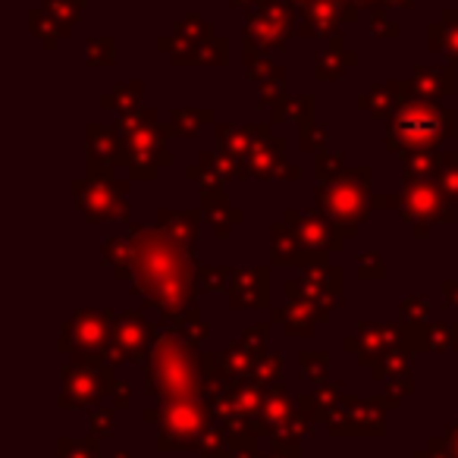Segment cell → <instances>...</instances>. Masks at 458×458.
Segmentation results:
<instances>
[{"instance_id": "obj_1", "label": "cell", "mask_w": 458, "mask_h": 458, "mask_svg": "<svg viewBox=\"0 0 458 458\" xmlns=\"http://www.w3.org/2000/svg\"><path fill=\"white\" fill-rule=\"evenodd\" d=\"M214 414L201 402H173L164 414H160V437L157 449L173 452V449H201L204 437L210 433Z\"/></svg>"}, {"instance_id": "obj_2", "label": "cell", "mask_w": 458, "mask_h": 458, "mask_svg": "<svg viewBox=\"0 0 458 458\" xmlns=\"http://www.w3.org/2000/svg\"><path fill=\"white\" fill-rule=\"evenodd\" d=\"M148 389L157 393L160 399L170 402H185L198 393V377H195V364H191V355L182 349H173V345H164L154 358L151 370H148Z\"/></svg>"}, {"instance_id": "obj_3", "label": "cell", "mask_w": 458, "mask_h": 458, "mask_svg": "<svg viewBox=\"0 0 458 458\" xmlns=\"http://www.w3.org/2000/svg\"><path fill=\"white\" fill-rule=\"evenodd\" d=\"M333 437H380L383 433V411L377 402H345V408H339L336 418L330 420Z\"/></svg>"}, {"instance_id": "obj_4", "label": "cell", "mask_w": 458, "mask_h": 458, "mask_svg": "<svg viewBox=\"0 0 458 458\" xmlns=\"http://www.w3.org/2000/svg\"><path fill=\"white\" fill-rule=\"evenodd\" d=\"M110 374L98 368H72L66 370L64 383V399L60 405H91L95 399H101V393H107Z\"/></svg>"}, {"instance_id": "obj_5", "label": "cell", "mask_w": 458, "mask_h": 458, "mask_svg": "<svg viewBox=\"0 0 458 458\" xmlns=\"http://www.w3.org/2000/svg\"><path fill=\"white\" fill-rule=\"evenodd\" d=\"M393 132L411 145H433L439 139V116L433 107H405L395 120Z\"/></svg>"}, {"instance_id": "obj_6", "label": "cell", "mask_w": 458, "mask_h": 458, "mask_svg": "<svg viewBox=\"0 0 458 458\" xmlns=\"http://www.w3.org/2000/svg\"><path fill=\"white\" fill-rule=\"evenodd\" d=\"M289 418H295L293 414V405H289V395L283 393V389H276V393H270L267 399H264V408H261V430H274V427L286 424Z\"/></svg>"}, {"instance_id": "obj_7", "label": "cell", "mask_w": 458, "mask_h": 458, "mask_svg": "<svg viewBox=\"0 0 458 458\" xmlns=\"http://www.w3.org/2000/svg\"><path fill=\"white\" fill-rule=\"evenodd\" d=\"M60 458H98V437L60 439Z\"/></svg>"}, {"instance_id": "obj_8", "label": "cell", "mask_w": 458, "mask_h": 458, "mask_svg": "<svg viewBox=\"0 0 458 458\" xmlns=\"http://www.w3.org/2000/svg\"><path fill=\"white\" fill-rule=\"evenodd\" d=\"M104 339V327L98 324L95 318H85L76 324V345H82V349H95V345H101Z\"/></svg>"}, {"instance_id": "obj_9", "label": "cell", "mask_w": 458, "mask_h": 458, "mask_svg": "<svg viewBox=\"0 0 458 458\" xmlns=\"http://www.w3.org/2000/svg\"><path fill=\"white\" fill-rule=\"evenodd\" d=\"M414 458H455V452H452L449 439L437 437V439H430V443H427V449L414 452Z\"/></svg>"}, {"instance_id": "obj_10", "label": "cell", "mask_w": 458, "mask_h": 458, "mask_svg": "<svg viewBox=\"0 0 458 458\" xmlns=\"http://www.w3.org/2000/svg\"><path fill=\"white\" fill-rule=\"evenodd\" d=\"M114 433V411H91V437H110Z\"/></svg>"}, {"instance_id": "obj_11", "label": "cell", "mask_w": 458, "mask_h": 458, "mask_svg": "<svg viewBox=\"0 0 458 458\" xmlns=\"http://www.w3.org/2000/svg\"><path fill=\"white\" fill-rule=\"evenodd\" d=\"M301 368H305V374L311 377V380H320L327 370V358L324 355H305L301 358Z\"/></svg>"}, {"instance_id": "obj_12", "label": "cell", "mask_w": 458, "mask_h": 458, "mask_svg": "<svg viewBox=\"0 0 458 458\" xmlns=\"http://www.w3.org/2000/svg\"><path fill=\"white\" fill-rule=\"evenodd\" d=\"M274 377H280V358H270V364H264V368H258V380H274Z\"/></svg>"}, {"instance_id": "obj_13", "label": "cell", "mask_w": 458, "mask_h": 458, "mask_svg": "<svg viewBox=\"0 0 458 458\" xmlns=\"http://www.w3.org/2000/svg\"><path fill=\"white\" fill-rule=\"evenodd\" d=\"M445 439H449L452 452H455V458H458V424H455V427H449V433H445Z\"/></svg>"}, {"instance_id": "obj_14", "label": "cell", "mask_w": 458, "mask_h": 458, "mask_svg": "<svg viewBox=\"0 0 458 458\" xmlns=\"http://www.w3.org/2000/svg\"><path fill=\"white\" fill-rule=\"evenodd\" d=\"M201 458H236L233 449H220V452H201Z\"/></svg>"}, {"instance_id": "obj_15", "label": "cell", "mask_w": 458, "mask_h": 458, "mask_svg": "<svg viewBox=\"0 0 458 458\" xmlns=\"http://www.w3.org/2000/svg\"><path fill=\"white\" fill-rule=\"evenodd\" d=\"M129 402V389H123V383H116V405H126Z\"/></svg>"}, {"instance_id": "obj_16", "label": "cell", "mask_w": 458, "mask_h": 458, "mask_svg": "<svg viewBox=\"0 0 458 458\" xmlns=\"http://www.w3.org/2000/svg\"><path fill=\"white\" fill-rule=\"evenodd\" d=\"M264 458H295V455H286V452H274V455H264Z\"/></svg>"}, {"instance_id": "obj_17", "label": "cell", "mask_w": 458, "mask_h": 458, "mask_svg": "<svg viewBox=\"0 0 458 458\" xmlns=\"http://www.w3.org/2000/svg\"><path fill=\"white\" fill-rule=\"evenodd\" d=\"M114 458H129V452H116V455Z\"/></svg>"}]
</instances>
